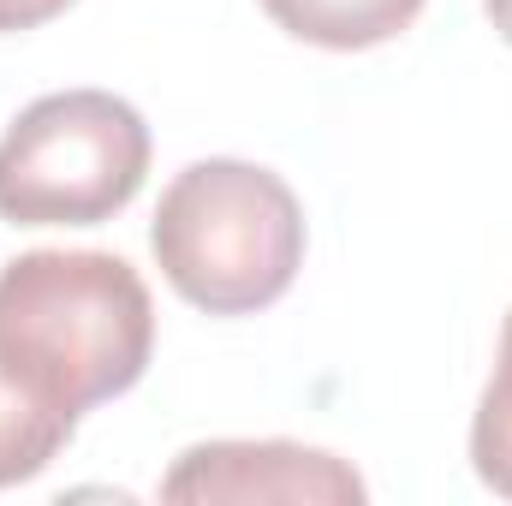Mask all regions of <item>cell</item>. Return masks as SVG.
Returning <instances> with one entry per match:
<instances>
[{
	"label": "cell",
	"mask_w": 512,
	"mask_h": 506,
	"mask_svg": "<svg viewBox=\"0 0 512 506\" xmlns=\"http://www.w3.org/2000/svg\"><path fill=\"white\" fill-rule=\"evenodd\" d=\"M149 251L191 310L256 316L280 304L304 268V203L274 167L209 155L161 191Z\"/></svg>",
	"instance_id": "6da1fadb"
},
{
	"label": "cell",
	"mask_w": 512,
	"mask_h": 506,
	"mask_svg": "<svg viewBox=\"0 0 512 506\" xmlns=\"http://www.w3.org/2000/svg\"><path fill=\"white\" fill-rule=\"evenodd\" d=\"M0 346L96 411L149 370L155 298L114 251H24L0 268Z\"/></svg>",
	"instance_id": "7a4b0ae2"
},
{
	"label": "cell",
	"mask_w": 512,
	"mask_h": 506,
	"mask_svg": "<svg viewBox=\"0 0 512 506\" xmlns=\"http://www.w3.org/2000/svg\"><path fill=\"white\" fill-rule=\"evenodd\" d=\"M149 126L114 90L36 96L0 137V221L102 227L149 179Z\"/></svg>",
	"instance_id": "3957f363"
},
{
	"label": "cell",
	"mask_w": 512,
	"mask_h": 506,
	"mask_svg": "<svg viewBox=\"0 0 512 506\" xmlns=\"http://www.w3.org/2000/svg\"><path fill=\"white\" fill-rule=\"evenodd\" d=\"M161 501L173 506H358L370 501L364 477L304 441H197L161 477Z\"/></svg>",
	"instance_id": "277c9868"
},
{
	"label": "cell",
	"mask_w": 512,
	"mask_h": 506,
	"mask_svg": "<svg viewBox=\"0 0 512 506\" xmlns=\"http://www.w3.org/2000/svg\"><path fill=\"white\" fill-rule=\"evenodd\" d=\"M78 405L24 358L0 346V489L42 477L78 435Z\"/></svg>",
	"instance_id": "5b68a950"
},
{
	"label": "cell",
	"mask_w": 512,
	"mask_h": 506,
	"mask_svg": "<svg viewBox=\"0 0 512 506\" xmlns=\"http://www.w3.org/2000/svg\"><path fill=\"white\" fill-rule=\"evenodd\" d=\"M292 42L328 48V54H364L405 36L423 12V0H256Z\"/></svg>",
	"instance_id": "8992f818"
},
{
	"label": "cell",
	"mask_w": 512,
	"mask_h": 506,
	"mask_svg": "<svg viewBox=\"0 0 512 506\" xmlns=\"http://www.w3.org/2000/svg\"><path fill=\"white\" fill-rule=\"evenodd\" d=\"M471 471L483 489L512 501V310L501 322V352H495V376L477 399L471 417Z\"/></svg>",
	"instance_id": "52a82bcc"
},
{
	"label": "cell",
	"mask_w": 512,
	"mask_h": 506,
	"mask_svg": "<svg viewBox=\"0 0 512 506\" xmlns=\"http://www.w3.org/2000/svg\"><path fill=\"white\" fill-rule=\"evenodd\" d=\"M66 6H78V0H0V36L42 30V24H54Z\"/></svg>",
	"instance_id": "ba28073f"
},
{
	"label": "cell",
	"mask_w": 512,
	"mask_h": 506,
	"mask_svg": "<svg viewBox=\"0 0 512 506\" xmlns=\"http://www.w3.org/2000/svg\"><path fill=\"white\" fill-rule=\"evenodd\" d=\"M483 12H489V24H495V36L512 48V0H483Z\"/></svg>",
	"instance_id": "9c48e42d"
}]
</instances>
